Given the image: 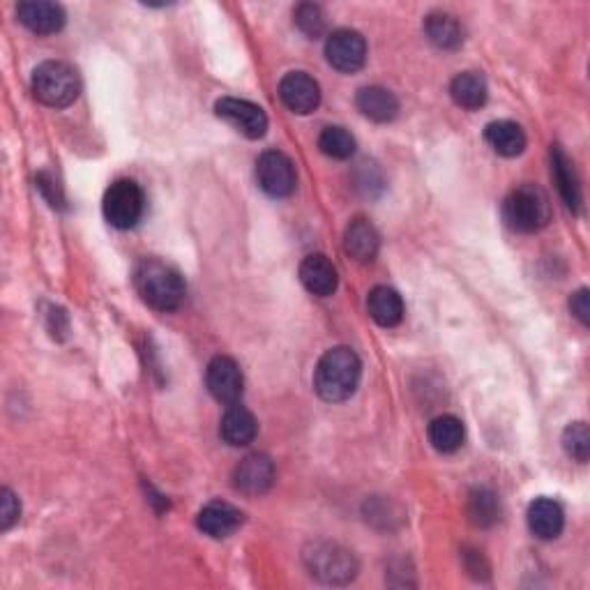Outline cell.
I'll list each match as a JSON object with an SVG mask.
<instances>
[{"label":"cell","instance_id":"obj_21","mask_svg":"<svg viewBox=\"0 0 590 590\" xmlns=\"http://www.w3.org/2000/svg\"><path fill=\"white\" fill-rule=\"evenodd\" d=\"M551 173H554V180L558 185V192H561L565 206L572 210V213H579L581 208V187L579 178L574 173V164L570 162L561 148L554 146L551 150Z\"/></svg>","mask_w":590,"mask_h":590},{"label":"cell","instance_id":"obj_16","mask_svg":"<svg viewBox=\"0 0 590 590\" xmlns=\"http://www.w3.org/2000/svg\"><path fill=\"white\" fill-rule=\"evenodd\" d=\"M565 526V512L551 498H537L528 508V528L540 540H554Z\"/></svg>","mask_w":590,"mask_h":590},{"label":"cell","instance_id":"obj_2","mask_svg":"<svg viewBox=\"0 0 590 590\" xmlns=\"http://www.w3.org/2000/svg\"><path fill=\"white\" fill-rule=\"evenodd\" d=\"M134 286L136 293L148 307L157 312H176L185 302V282L178 275V270L166 266L162 261L146 259L141 261L134 270Z\"/></svg>","mask_w":590,"mask_h":590},{"label":"cell","instance_id":"obj_3","mask_svg":"<svg viewBox=\"0 0 590 590\" xmlns=\"http://www.w3.org/2000/svg\"><path fill=\"white\" fill-rule=\"evenodd\" d=\"M30 86H33V95L42 104L54 109H63L70 107L79 97L81 81L72 65L63 63V60H47V63L35 67Z\"/></svg>","mask_w":590,"mask_h":590},{"label":"cell","instance_id":"obj_6","mask_svg":"<svg viewBox=\"0 0 590 590\" xmlns=\"http://www.w3.org/2000/svg\"><path fill=\"white\" fill-rule=\"evenodd\" d=\"M143 208H146V201H143L141 187L134 180H116L104 194L102 210L113 229H132L141 219Z\"/></svg>","mask_w":590,"mask_h":590},{"label":"cell","instance_id":"obj_18","mask_svg":"<svg viewBox=\"0 0 590 590\" xmlns=\"http://www.w3.org/2000/svg\"><path fill=\"white\" fill-rule=\"evenodd\" d=\"M355 104H358L362 116L374 120V123H390L399 113L397 97L381 86H369L358 90Z\"/></svg>","mask_w":590,"mask_h":590},{"label":"cell","instance_id":"obj_23","mask_svg":"<svg viewBox=\"0 0 590 590\" xmlns=\"http://www.w3.org/2000/svg\"><path fill=\"white\" fill-rule=\"evenodd\" d=\"M450 95L455 100L457 107L468 109V111H478L484 107L487 102L489 90H487V81H484L480 74L475 72H464L457 74L455 79L450 83Z\"/></svg>","mask_w":590,"mask_h":590},{"label":"cell","instance_id":"obj_30","mask_svg":"<svg viewBox=\"0 0 590 590\" xmlns=\"http://www.w3.org/2000/svg\"><path fill=\"white\" fill-rule=\"evenodd\" d=\"M19 514H21V505L17 501V496H14L10 489L0 491V528H3V531H10V528L19 521Z\"/></svg>","mask_w":590,"mask_h":590},{"label":"cell","instance_id":"obj_10","mask_svg":"<svg viewBox=\"0 0 590 590\" xmlns=\"http://www.w3.org/2000/svg\"><path fill=\"white\" fill-rule=\"evenodd\" d=\"M206 385L217 402L229 406L238 404V399L242 397V388H245L238 362L233 358H226V355H217V358L210 360L206 369Z\"/></svg>","mask_w":590,"mask_h":590},{"label":"cell","instance_id":"obj_24","mask_svg":"<svg viewBox=\"0 0 590 590\" xmlns=\"http://www.w3.org/2000/svg\"><path fill=\"white\" fill-rule=\"evenodd\" d=\"M425 33L434 47L445 51L457 49L461 47V42H464V28H461L457 17L445 12L429 14L425 19Z\"/></svg>","mask_w":590,"mask_h":590},{"label":"cell","instance_id":"obj_28","mask_svg":"<svg viewBox=\"0 0 590 590\" xmlns=\"http://www.w3.org/2000/svg\"><path fill=\"white\" fill-rule=\"evenodd\" d=\"M563 448L574 461L586 464L590 457V431L586 427V422H572V425L563 431Z\"/></svg>","mask_w":590,"mask_h":590},{"label":"cell","instance_id":"obj_29","mask_svg":"<svg viewBox=\"0 0 590 590\" xmlns=\"http://www.w3.org/2000/svg\"><path fill=\"white\" fill-rule=\"evenodd\" d=\"M295 26H298L307 37H321L325 30V14L319 5L302 3L295 10Z\"/></svg>","mask_w":590,"mask_h":590},{"label":"cell","instance_id":"obj_12","mask_svg":"<svg viewBox=\"0 0 590 590\" xmlns=\"http://www.w3.org/2000/svg\"><path fill=\"white\" fill-rule=\"evenodd\" d=\"M275 482V464L266 455H249L233 471V487L247 496H261Z\"/></svg>","mask_w":590,"mask_h":590},{"label":"cell","instance_id":"obj_7","mask_svg":"<svg viewBox=\"0 0 590 590\" xmlns=\"http://www.w3.org/2000/svg\"><path fill=\"white\" fill-rule=\"evenodd\" d=\"M295 166L289 155L268 150L256 160V183L272 199H286L295 189Z\"/></svg>","mask_w":590,"mask_h":590},{"label":"cell","instance_id":"obj_14","mask_svg":"<svg viewBox=\"0 0 590 590\" xmlns=\"http://www.w3.org/2000/svg\"><path fill=\"white\" fill-rule=\"evenodd\" d=\"M300 282L312 295L328 298L337 291V268L323 254H312L300 263Z\"/></svg>","mask_w":590,"mask_h":590},{"label":"cell","instance_id":"obj_1","mask_svg":"<svg viewBox=\"0 0 590 590\" xmlns=\"http://www.w3.org/2000/svg\"><path fill=\"white\" fill-rule=\"evenodd\" d=\"M362 365L355 351L337 346L323 355L314 372V390L323 402L337 404L349 399L360 383Z\"/></svg>","mask_w":590,"mask_h":590},{"label":"cell","instance_id":"obj_15","mask_svg":"<svg viewBox=\"0 0 590 590\" xmlns=\"http://www.w3.org/2000/svg\"><path fill=\"white\" fill-rule=\"evenodd\" d=\"M196 526L215 540H222V537L233 535L242 526V512L229 503L213 501L199 512Z\"/></svg>","mask_w":590,"mask_h":590},{"label":"cell","instance_id":"obj_13","mask_svg":"<svg viewBox=\"0 0 590 590\" xmlns=\"http://www.w3.org/2000/svg\"><path fill=\"white\" fill-rule=\"evenodd\" d=\"M17 17L37 35H54L65 26V10L49 0H26L17 7Z\"/></svg>","mask_w":590,"mask_h":590},{"label":"cell","instance_id":"obj_25","mask_svg":"<svg viewBox=\"0 0 590 590\" xmlns=\"http://www.w3.org/2000/svg\"><path fill=\"white\" fill-rule=\"evenodd\" d=\"M429 441L434 450L443 452V455L457 452L464 443V425L455 415H438L429 425Z\"/></svg>","mask_w":590,"mask_h":590},{"label":"cell","instance_id":"obj_17","mask_svg":"<svg viewBox=\"0 0 590 590\" xmlns=\"http://www.w3.org/2000/svg\"><path fill=\"white\" fill-rule=\"evenodd\" d=\"M378 245H381V238H378L376 229L372 222L367 219H353L349 224V229L344 233V249L346 254L355 259L358 263H369L376 259L378 254Z\"/></svg>","mask_w":590,"mask_h":590},{"label":"cell","instance_id":"obj_27","mask_svg":"<svg viewBox=\"0 0 590 590\" xmlns=\"http://www.w3.org/2000/svg\"><path fill=\"white\" fill-rule=\"evenodd\" d=\"M319 148L332 160H349L355 153V139L344 127H325L319 136Z\"/></svg>","mask_w":590,"mask_h":590},{"label":"cell","instance_id":"obj_9","mask_svg":"<svg viewBox=\"0 0 590 590\" xmlns=\"http://www.w3.org/2000/svg\"><path fill=\"white\" fill-rule=\"evenodd\" d=\"M217 116L226 120L233 130H238L247 139H261L268 130V116L254 102L238 100V97H222L215 104Z\"/></svg>","mask_w":590,"mask_h":590},{"label":"cell","instance_id":"obj_26","mask_svg":"<svg viewBox=\"0 0 590 590\" xmlns=\"http://www.w3.org/2000/svg\"><path fill=\"white\" fill-rule=\"evenodd\" d=\"M468 514H471V521L475 526L496 524L498 514H501V505H498L494 491L475 489L473 494L468 496Z\"/></svg>","mask_w":590,"mask_h":590},{"label":"cell","instance_id":"obj_20","mask_svg":"<svg viewBox=\"0 0 590 590\" xmlns=\"http://www.w3.org/2000/svg\"><path fill=\"white\" fill-rule=\"evenodd\" d=\"M369 316L381 325V328H395L404 319V300L390 286H376L367 298Z\"/></svg>","mask_w":590,"mask_h":590},{"label":"cell","instance_id":"obj_11","mask_svg":"<svg viewBox=\"0 0 590 590\" xmlns=\"http://www.w3.org/2000/svg\"><path fill=\"white\" fill-rule=\"evenodd\" d=\"M279 97L286 109L298 116H307L321 104V88L307 72H291L279 83Z\"/></svg>","mask_w":590,"mask_h":590},{"label":"cell","instance_id":"obj_32","mask_svg":"<svg viewBox=\"0 0 590 590\" xmlns=\"http://www.w3.org/2000/svg\"><path fill=\"white\" fill-rule=\"evenodd\" d=\"M37 187L42 189L44 196H47L51 206H63V199H60L58 187H56L54 180H51V178L47 176V173H40V176H37Z\"/></svg>","mask_w":590,"mask_h":590},{"label":"cell","instance_id":"obj_19","mask_svg":"<svg viewBox=\"0 0 590 590\" xmlns=\"http://www.w3.org/2000/svg\"><path fill=\"white\" fill-rule=\"evenodd\" d=\"M256 431H259L256 418L240 404H231L229 411L224 413L222 425H219V436L224 438V443L233 445V448L252 443L256 438Z\"/></svg>","mask_w":590,"mask_h":590},{"label":"cell","instance_id":"obj_22","mask_svg":"<svg viewBox=\"0 0 590 590\" xmlns=\"http://www.w3.org/2000/svg\"><path fill=\"white\" fill-rule=\"evenodd\" d=\"M484 139L491 146V150L503 157H517L526 148V134L517 123L512 120H494L484 130Z\"/></svg>","mask_w":590,"mask_h":590},{"label":"cell","instance_id":"obj_5","mask_svg":"<svg viewBox=\"0 0 590 590\" xmlns=\"http://www.w3.org/2000/svg\"><path fill=\"white\" fill-rule=\"evenodd\" d=\"M305 563L316 579L332 586L349 584L358 574V563H355L351 551L330 542L312 544L305 551Z\"/></svg>","mask_w":590,"mask_h":590},{"label":"cell","instance_id":"obj_31","mask_svg":"<svg viewBox=\"0 0 590 590\" xmlns=\"http://www.w3.org/2000/svg\"><path fill=\"white\" fill-rule=\"evenodd\" d=\"M570 309L577 319L588 325L590 323V298H588V289H579L577 293L570 298Z\"/></svg>","mask_w":590,"mask_h":590},{"label":"cell","instance_id":"obj_8","mask_svg":"<svg viewBox=\"0 0 590 590\" xmlns=\"http://www.w3.org/2000/svg\"><path fill=\"white\" fill-rule=\"evenodd\" d=\"M325 56L335 70L344 74L358 72L367 60V42L358 30H335L325 42Z\"/></svg>","mask_w":590,"mask_h":590},{"label":"cell","instance_id":"obj_4","mask_svg":"<svg viewBox=\"0 0 590 590\" xmlns=\"http://www.w3.org/2000/svg\"><path fill=\"white\" fill-rule=\"evenodd\" d=\"M503 217L510 229L519 233L540 231L551 219L549 196L537 185H521L512 189L503 203Z\"/></svg>","mask_w":590,"mask_h":590}]
</instances>
